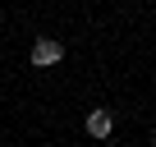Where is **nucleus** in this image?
<instances>
[{
    "label": "nucleus",
    "instance_id": "f03ea898",
    "mask_svg": "<svg viewBox=\"0 0 156 147\" xmlns=\"http://www.w3.org/2000/svg\"><path fill=\"white\" fill-rule=\"evenodd\" d=\"M87 133H92V138H110V133H115V115H110L106 106H97V110L87 115Z\"/></svg>",
    "mask_w": 156,
    "mask_h": 147
},
{
    "label": "nucleus",
    "instance_id": "f257e3e1",
    "mask_svg": "<svg viewBox=\"0 0 156 147\" xmlns=\"http://www.w3.org/2000/svg\"><path fill=\"white\" fill-rule=\"evenodd\" d=\"M28 55H32V64H37V69H46V64H60V60H64V41H55V37H37Z\"/></svg>",
    "mask_w": 156,
    "mask_h": 147
}]
</instances>
